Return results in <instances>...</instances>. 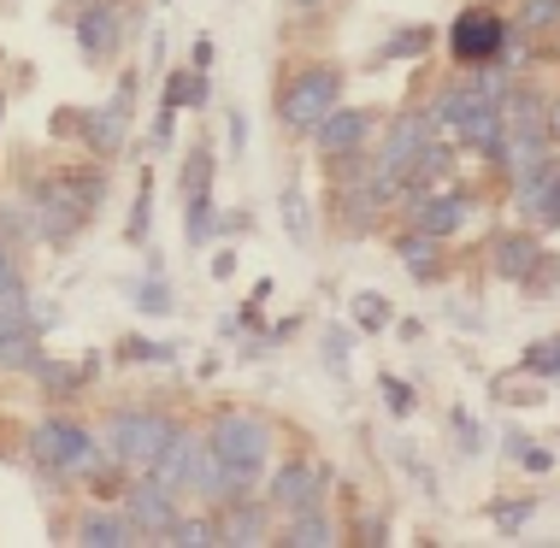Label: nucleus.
<instances>
[{"label":"nucleus","mask_w":560,"mask_h":548,"mask_svg":"<svg viewBox=\"0 0 560 548\" xmlns=\"http://www.w3.org/2000/svg\"><path fill=\"white\" fill-rule=\"evenodd\" d=\"M207 448L219 454L224 478H231L236 495H254L271 471V448H278V431H271L266 413L254 407H219L213 424H207Z\"/></svg>","instance_id":"nucleus-1"},{"label":"nucleus","mask_w":560,"mask_h":548,"mask_svg":"<svg viewBox=\"0 0 560 548\" xmlns=\"http://www.w3.org/2000/svg\"><path fill=\"white\" fill-rule=\"evenodd\" d=\"M101 195H107V177L101 172H66V177L42 183L36 201H30V212H36V236L42 242H71L101 212Z\"/></svg>","instance_id":"nucleus-2"},{"label":"nucleus","mask_w":560,"mask_h":548,"mask_svg":"<svg viewBox=\"0 0 560 548\" xmlns=\"http://www.w3.org/2000/svg\"><path fill=\"white\" fill-rule=\"evenodd\" d=\"M177 431H184V424L165 413V407H118V413H107V424H101V448H107L125 471H148Z\"/></svg>","instance_id":"nucleus-3"},{"label":"nucleus","mask_w":560,"mask_h":548,"mask_svg":"<svg viewBox=\"0 0 560 548\" xmlns=\"http://www.w3.org/2000/svg\"><path fill=\"white\" fill-rule=\"evenodd\" d=\"M342 83L348 78L337 66H301L290 83H278V106H271V113H278V130L283 136H307L330 106L342 101Z\"/></svg>","instance_id":"nucleus-4"},{"label":"nucleus","mask_w":560,"mask_h":548,"mask_svg":"<svg viewBox=\"0 0 560 548\" xmlns=\"http://www.w3.org/2000/svg\"><path fill=\"white\" fill-rule=\"evenodd\" d=\"M30 454H36L42 466L54 471V478H89V466L101 460V448L95 443V431H83L78 419H66V413H48L30 431Z\"/></svg>","instance_id":"nucleus-5"},{"label":"nucleus","mask_w":560,"mask_h":548,"mask_svg":"<svg viewBox=\"0 0 560 548\" xmlns=\"http://www.w3.org/2000/svg\"><path fill=\"white\" fill-rule=\"evenodd\" d=\"M508 42H513V24L490 7V0H472V7H460V12H454V24H448V59H454L460 71L502 59Z\"/></svg>","instance_id":"nucleus-6"},{"label":"nucleus","mask_w":560,"mask_h":548,"mask_svg":"<svg viewBox=\"0 0 560 548\" xmlns=\"http://www.w3.org/2000/svg\"><path fill=\"white\" fill-rule=\"evenodd\" d=\"M266 501H271V513H283V520L325 508V501H330V466L325 460H307V454L271 466L266 471Z\"/></svg>","instance_id":"nucleus-7"},{"label":"nucleus","mask_w":560,"mask_h":548,"mask_svg":"<svg viewBox=\"0 0 560 548\" xmlns=\"http://www.w3.org/2000/svg\"><path fill=\"white\" fill-rule=\"evenodd\" d=\"M401 212H407V224L413 231H425V236H436V242H454L466 231V219L478 212V201L466 189H425V195H401L396 201Z\"/></svg>","instance_id":"nucleus-8"},{"label":"nucleus","mask_w":560,"mask_h":548,"mask_svg":"<svg viewBox=\"0 0 560 548\" xmlns=\"http://www.w3.org/2000/svg\"><path fill=\"white\" fill-rule=\"evenodd\" d=\"M372 130H377V113L372 106H330V113L319 118V125L307 130V142L319 148V160H342V154H360V148L372 142Z\"/></svg>","instance_id":"nucleus-9"},{"label":"nucleus","mask_w":560,"mask_h":548,"mask_svg":"<svg viewBox=\"0 0 560 548\" xmlns=\"http://www.w3.org/2000/svg\"><path fill=\"white\" fill-rule=\"evenodd\" d=\"M130 118H136V71H125L113 89V101L107 106H95V113L83 118V142H89V154H101V160H113L118 148H125V136H130Z\"/></svg>","instance_id":"nucleus-10"},{"label":"nucleus","mask_w":560,"mask_h":548,"mask_svg":"<svg viewBox=\"0 0 560 548\" xmlns=\"http://www.w3.org/2000/svg\"><path fill=\"white\" fill-rule=\"evenodd\" d=\"M431 118H425V106H413V113H396L389 118V130H384V142H377V172L384 177H396L401 189H407V165L419 160V148L431 142Z\"/></svg>","instance_id":"nucleus-11"},{"label":"nucleus","mask_w":560,"mask_h":548,"mask_svg":"<svg viewBox=\"0 0 560 548\" xmlns=\"http://www.w3.org/2000/svg\"><path fill=\"white\" fill-rule=\"evenodd\" d=\"M125 520L142 530V537H165L177 525V490H165L154 471H142L136 483H125Z\"/></svg>","instance_id":"nucleus-12"},{"label":"nucleus","mask_w":560,"mask_h":548,"mask_svg":"<svg viewBox=\"0 0 560 548\" xmlns=\"http://www.w3.org/2000/svg\"><path fill=\"white\" fill-rule=\"evenodd\" d=\"M502 118H508V142L555 148V130H549V95H542V89L513 83V95L502 101Z\"/></svg>","instance_id":"nucleus-13"},{"label":"nucleus","mask_w":560,"mask_h":548,"mask_svg":"<svg viewBox=\"0 0 560 548\" xmlns=\"http://www.w3.org/2000/svg\"><path fill=\"white\" fill-rule=\"evenodd\" d=\"M71 36H78V54L89 66H101V59H113L118 42H125V19H118L113 0H89L78 19H71Z\"/></svg>","instance_id":"nucleus-14"},{"label":"nucleus","mask_w":560,"mask_h":548,"mask_svg":"<svg viewBox=\"0 0 560 548\" xmlns=\"http://www.w3.org/2000/svg\"><path fill=\"white\" fill-rule=\"evenodd\" d=\"M542 260H549V248H542L537 231H502V236L490 242V271H495L502 283H520V289H525V283L537 278Z\"/></svg>","instance_id":"nucleus-15"},{"label":"nucleus","mask_w":560,"mask_h":548,"mask_svg":"<svg viewBox=\"0 0 560 548\" xmlns=\"http://www.w3.org/2000/svg\"><path fill=\"white\" fill-rule=\"evenodd\" d=\"M454 142H460V154H472V160H502V148H508V118H502V106L495 101H478L472 113L454 125Z\"/></svg>","instance_id":"nucleus-16"},{"label":"nucleus","mask_w":560,"mask_h":548,"mask_svg":"<svg viewBox=\"0 0 560 548\" xmlns=\"http://www.w3.org/2000/svg\"><path fill=\"white\" fill-rule=\"evenodd\" d=\"M271 501L260 495H236V501H224V520H219V543H231V548H254V543H271Z\"/></svg>","instance_id":"nucleus-17"},{"label":"nucleus","mask_w":560,"mask_h":548,"mask_svg":"<svg viewBox=\"0 0 560 548\" xmlns=\"http://www.w3.org/2000/svg\"><path fill=\"white\" fill-rule=\"evenodd\" d=\"M201 448H207V436H195V431H177L172 443L160 448V460L148 466V471H154V478L165 483V490H177V495H184L189 483H195V460H201Z\"/></svg>","instance_id":"nucleus-18"},{"label":"nucleus","mask_w":560,"mask_h":548,"mask_svg":"<svg viewBox=\"0 0 560 548\" xmlns=\"http://www.w3.org/2000/svg\"><path fill=\"white\" fill-rule=\"evenodd\" d=\"M396 260H401V271L413 283H436V278H443V242L407 224V231L396 236Z\"/></svg>","instance_id":"nucleus-19"},{"label":"nucleus","mask_w":560,"mask_h":548,"mask_svg":"<svg viewBox=\"0 0 560 548\" xmlns=\"http://www.w3.org/2000/svg\"><path fill=\"white\" fill-rule=\"evenodd\" d=\"M478 106V95H472V78H448V83H436V95L425 101V118H431V130H448L454 136V125H460L466 113Z\"/></svg>","instance_id":"nucleus-20"},{"label":"nucleus","mask_w":560,"mask_h":548,"mask_svg":"<svg viewBox=\"0 0 560 548\" xmlns=\"http://www.w3.org/2000/svg\"><path fill=\"white\" fill-rule=\"evenodd\" d=\"M448 177H454V148H448V142H436V136H431V142L419 148V160L407 165V189H401V195H425V189H443Z\"/></svg>","instance_id":"nucleus-21"},{"label":"nucleus","mask_w":560,"mask_h":548,"mask_svg":"<svg viewBox=\"0 0 560 548\" xmlns=\"http://www.w3.org/2000/svg\"><path fill=\"white\" fill-rule=\"evenodd\" d=\"M271 543H283V548H330V543H342V525L330 520L325 508H313V513L283 520V537H271Z\"/></svg>","instance_id":"nucleus-22"},{"label":"nucleus","mask_w":560,"mask_h":548,"mask_svg":"<svg viewBox=\"0 0 560 548\" xmlns=\"http://www.w3.org/2000/svg\"><path fill=\"white\" fill-rule=\"evenodd\" d=\"M78 543L83 548H130V543H142V530H136L125 513H83Z\"/></svg>","instance_id":"nucleus-23"},{"label":"nucleus","mask_w":560,"mask_h":548,"mask_svg":"<svg viewBox=\"0 0 560 548\" xmlns=\"http://www.w3.org/2000/svg\"><path fill=\"white\" fill-rule=\"evenodd\" d=\"M48 360L42 354V330L24 325V330H0V372H36Z\"/></svg>","instance_id":"nucleus-24"},{"label":"nucleus","mask_w":560,"mask_h":548,"mask_svg":"<svg viewBox=\"0 0 560 548\" xmlns=\"http://www.w3.org/2000/svg\"><path fill=\"white\" fill-rule=\"evenodd\" d=\"M555 177H560V154L542 165V172L532 177H513V207H520V219H542V201H549V189H555Z\"/></svg>","instance_id":"nucleus-25"},{"label":"nucleus","mask_w":560,"mask_h":548,"mask_svg":"<svg viewBox=\"0 0 560 548\" xmlns=\"http://www.w3.org/2000/svg\"><path fill=\"white\" fill-rule=\"evenodd\" d=\"M425 54H431V24H407L372 54V66H401V59H425Z\"/></svg>","instance_id":"nucleus-26"},{"label":"nucleus","mask_w":560,"mask_h":548,"mask_svg":"<svg viewBox=\"0 0 560 548\" xmlns=\"http://www.w3.org/2000/svg\"><path fill=\"white\" fill-rule=\"evenodd\" d=\"M396 325V301L384 295V289H360L354 295V330L360 337H377V330Z\"/></svg>","instance_id":"nucleus-27"},{"label":"nucleus","mask_w":560,"mask_h":548,"mask_svg":"<svg viewBox=\"0 0 560 548\" xmlns=\"http://www.w3.org/2000/svg\"><path fill=\"white\" fill-rule=\"evenodd\" d=\"M36 377H42V389L48 395H59V401H66V395H78L89 377H95V360H83V365H59V360H42L36 365Z\"/></svg>","instance_id":"nucleus-28"},{"label":"nucleus","mask_w":560,"mask_h":548,"mask_svg":"<svg viewBox=\"0 0 560 548\" xmlns=\"http://www.w3.org/2000/svg\"><path fill=\"white\" fill-rule=\"evenodd\" d=\"M213 231H219L213 195H184V236H189V248H207Z\"/></svg>","instance_id":"nucleus-29"},{"label":"nucleus","mask_w":560,"mask_h":548,"mask_svg":"<svg viewBox=\"0 0 560 548\" xmlns=\"http://www.w3.org/2000/svg\"><path fill=\"white\" fill-rule=\"evenodd\" d=\"M213 148H189L184 177H177V195H213Z\"/></svg>","instance_id":"nucleus-30"},{"label":"nucleus","mask_w":560,"mask_h":548,"mask_svg":"<svg viewBox=\"0 0 560 548\" xmlns=\"http://www.w3.org/2000/svg\"><path fill=\"white\" fill-rule=\"evenodd\" d=\"M520 372H525V377H542V384H549V377L560 372V330H555V337H537L532 348H525V354H520Z\"/></svg>","instance_id":"nucleus-31"},{"label":"nucleus","mask_w":560,"mask_h":548,"mask_svg":"<svg viewBox=\"0 0 560 548\" xmlns=\"http://www.w3.org/2000/svg\"><path fill=\"white\" fill-rule=\"evenodd\" d=\"M377 395H384V407L396 419H413L419 413V389L407 384V377H396V372H377Z\"/></svg>","instance_id":"nucleus-32"},{"label":"nucleus","mask_w":560,"mask_h":548,"mask_svg":"<svg viewBox=\"0 0 560 548\" xmlns=\"http://www.w3.org/2000/svg\"><path fill=\"white\" fill-rule=\"evenodd\" d=\"M560 30V0H520V36H549Z\"/></svg>","instance_id":"nucleus-33"},{"label":"nucleus","mask_w":560,"mask_h":548,"mask_svg":"<svg viewBox=\"0 0 560 548\" xmlns=\"http://www.w3.org/2000/svg\"><path fill=\"white\" fill-rule=\"evenodd\" d=\"M537 513V495H520V501H490V520H495V530H502V537H520V525L532 520Z\"/></svg>","instance_id":"nucleus-34"},{"label":"nucleus","mask_w":560,"mask_h":548,"mask_svg":"<svg viewBox=\"0 0 560 548\" xmlns=\"http://www.w3.org/2000/svg\"><path fill=\"white\" fill-rule=\"evenodd\" d=\"M448 436H454V448L472 460V454H483V424L466 413V407H448Z\"/></svg>","instance_id":"nucleus-35"},{"label":"nucleus","mask_w":560,"mask_h":548,"mask_svg":"<svg viewBox=\"0 0 560 548\" xmlns=\"http://www.w3.org/2000/svg\"><path fill=\"white\" fill-rule=\"evenodd\" d=\"M136 307H142L148 318H165V313L177 307V301H172V283H165L160 271H148V283H136Z\"/></svg>","instance_id":"nucleus-36"},{"label":"nucleus","mask_w":560,"mask_h":548,"mask_svg":"<svg viewBox=\"0 0 560 548\" xmlns=\"http://www.w3.org/2000/svg\"><path fill=\"white\" fill-rule=\"evenodd\" d=\"M160 543H177V548H207V543H219V525H213V520H184V513H177V525L165 530Z\"/></svg>","instance_id":"nucleus-37"},{"label":"nucleus","mask_w":560,"mask_h":548,"mask_svg":"<svg viewBox=\"0 0 560 548\" xmlns=\"http://www.w3.org/2000/svg\"><path fill=\"white\" fill-rule=\"evenodd\" d=\"M490 389H495V401H520V407H537L542 401V389L532 384V377H520V372H502Z\"/></svg>","instance_id":"nucleus-38"},{"label":"nucleus","mask_w":560,"mask_h":548,"mask_svg":"<svg viewBox=\"0 0 560 548\" xmlns=\"http://www.w3.org/2000/svg\"><path fill=\"white\" fill-rule=\"evenodd\" d=\"M148 224H154V189H148V172H142V189H136V207H130L125 236H130V242H148Z\"/></svg>","instance_id":"nucleus-39"},{"label":"nucleus","mask_w":560,"mask_h":548,"mask_svg":"<svg viewBox=\"0 0 560 548\" xmlns=\"http://www.w3.org/2000/svg\"><path fill=\"white\" fill-rule=\"evenodd\" d=\"M348 354H354V330H325V365H330V372H337V377H348Z\"/></svg>","instance_id":"nucleus-40"},{"label":"nucleus","mask_w":560,"mask_h":548,"mask_svg":"<svg viewBox=\"0 0 560 548\" xmlns=\"http://www.w3.org/2000/svg\"><path fill=\"white\" fill-rule=\"evenodd\" d=\"M189 78H195L189 66H177L172 78H165V101H160V113H172V118L184 113V106H189Z\"/></svg>","instance_id":"nucleus-41"},{"label":"nucleus","mask_w":560,"mask_h":548,"mask_svg":"<svg viewBox=\"0 0 560 548\" xmlns=\"http://www.w3.org/2000/svg\"><path fill=\"white\" fill-rule=\"evenodd\" d=\"M283 231H290L295 242H307V201H301V189H283Z\"/></svg>","instance_id":"nucleus-42"},{"label":"nucleus","mask_w":560,"mask_h":548,"mask_svg":"<svg viewBox=\"0 0 560 548\" xmlns=\"http://www.w3.org/2000/svg\"><path fill=\"white\" fill-rule=\"evenodd\" d=\"M125 360H136V365H165V360H172V342H148V337H130V342H125Z\"/></svg>","instance_id":"nucleus-43"},{"label":"nucleus","mask_w":560,"mask_h":548,"mask_svg":"<svg viewBox=\"0 0 560 548\" xmlns=\"http://www.w3.org/2000/svg\"><path fill=\"white\" fill-rule=\"evenodd\" d=\"M12 283H24V266H19V242H7V236H0V289H12Z\"/></svg>","instance_id":"nucleus-44"},{"label":"nucleus","mask_w":560,"mask_h":548,"mask_svg":"<svg viewBox=\"0 0 560 548\" xmlns=\"http://www.w3.org/2000/svg\"><path fill=\"white\" fill-rule=\"evenodd\" d=\"M224 136H231V154L242 160V148H248V118L231 113V118H224Z\"/></svg>","instance_id":"nucleus-45"},{"label":"nucleus","mask_w":560,"mask_h":548,"mask_svg":"<svg viewBox=\"0 0 560 548\" xmlns=\"http://www.w3.org/2000/svg\"><path fill=\"white\" fill-rule=\"evenodd\" d=\"M513 466H525V471H555V454L532 443V448H525V454H520V460H513Z\"/></svg>","instance_id":"nucleus-46"},{"label":"nucleus","mask_w":560,"mask_h":548,"mask_svg":"<svg viewBox=\"0 0 560 548\" xmlns=\"http://www.w3.org/2000/svg\"><path fill=\"white\" fill-rule=\"evenodd\" d=\"M354 543H366V548H377V543H389V530H384V520H360V525H354Z\"/></svg>","instance_id":"nucleus-47"},{"label":"nucleus","mask_w":560,"mask_h":548,"mask_svg":"<svg viewBox=\"0 0 560 548\" xmlns=\"http://www.w3.org/2000/svg\"><path fill=\"white\" fill-rule=\"evenodd\" d=\"M542 231H560V177H555V189H549V201H542Z\"/></svg>","instance_id":"nucleus-48"},{"label":"nucleus","mask_w":560,"mask_h":548,"mask_svg":"<svg viewBox=\"0 0 560 548\" xmlns=\"http://www.w3.org/2000/svg\"><path fill=\"white\" fill-rule=\"evenodd\" d=\"M525 448H532V436H525V431H508V436H502V454H508V460H520Z\"/></svg>","instance_id":"nucleus-49"},{"label":"nucleus","mask_w":560,"mask_h":548,"mask_svg":"<svg viewBox=\"0 0 560 548\" xmlns=\"http://www.w3.org/2000/svg\"><path fill=\"white\" fill-rule=\"evenodd\" d=\"M189 59H195V66H189V71H213V42H207V36H201V42H195V54H189Z\"/></svg>","instance_id":"nucleus-50"},{"label":"nucleus","mask_w":560,"mask_h":548,"mask_svg":"<svg viewBox=\"0 0 560 548\" xmlns=\"http://www.w3.org/2000/svg\"><path fill=\"white\" fill-rule=\"evenodd\" d=\"M231 271H236V254H219V260H213V278L224 283V278H231Z\"/></svg>","instance_id":"nucleus-51"},{"label":"nucleus","mask_w":560,"mask_h":548,"mask_svg":"<svg viewBox=\"0 0 560 548\" xmlns=\"http://www.w3.org/2000/svg\"><path fill=\"white\" fill-rule=\"evenodd\" d=\"M295 7H325V0H295Z\"/></svg>","instance_id":"nucleus-52"},{"label":"nucleus","mask_w":560,"mask_h":548,"mask_svg":"<svg viewBox=\"0 0 560 548\" xmlns=\"http://www.w3.org/2000/svg\"><path fill=\"white\" fill-rule=\"evenodd\" d=\"M0 118H7V95H0Z\"/></svg>","instance_id":"nucleus-53"},{"label":"nucleus","mask_w":560,"mask_h":548,"mask_svg":"<svg viewBox=\"0 0 560 548\" xmlns=\"http://www.w3.org/2000/svg\"><path fill=\"white\" fill-rule=\"evenodd\" d=\"M83 7H89V0H83Z\"/></svg>","instance_id":"nucleus-54"}]
</instances>
